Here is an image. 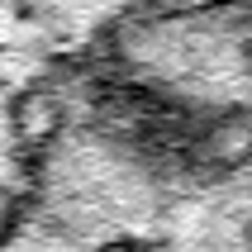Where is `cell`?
Listing matches in <instances>:
<instances>
[{
	"mask_svg": "<svg viewBox=\"0 0 252 252\" xmlns=\"http://www.w3.org/2000/svg\"><path fill=\"white\" fill-rule=\"evenodd\" d=\"M14 67L0 62V200H5V176H10V148H14Z\"/></svg>",
	"mask_w": 252,
	"mask_h": 252,
	"instance_id": "1",
	"label": "cell"
}]
</instances>
